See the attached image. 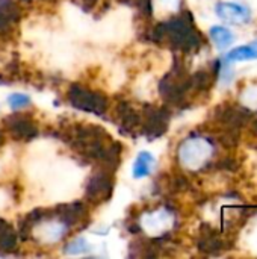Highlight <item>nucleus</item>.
I'll list each match as a JSON object with an SVG mask.
<instances>
[{
  "label": "nucleus",
  "mask_w": 257,
  "mask_h": 259,
  "mask_svg": "<svg viewBox=\"0 0 257 259\" xmlns=\"http://www.w3.org/2000/svg\"><path fill=\"white\" fill-rule=\"evenodd\" d=\"M151 39L156 42H167L174 50L185 53L198 50L204 42L203 35L194 24L192 14L188 11L159 23L151 32Z\"/></svg>",
  "instance_id": "1"
},
{
  "label": "nucleus",
  "mask_w": 257,
  "mask_h": 259,
  "mask_svg": "<svg viewBox=\"0 0 257 259\" xmlns=\"http://www.w3.org/2000/svg\"><path fill=\"white\" fill-rule=\"evenodd\" d=\"M64 137L74 152L97 164L112 143V137L103 127L95 124H74L64 134Z\"/></svg>",
  "instance_id": "2"
},
{
  "label": "nucleus",
  "mask_w": 257,
  "mask_h": 259,
  "mask_svg": "<svg viewBox=\"0 0 257 259\" xmlns=\"http://www.w3.org/2000/svg\"><path fill=\"white\" fill-rule=\"evenodd\" d=\"M251 112L239 105L232 103H223L220 105L214 112L215 123L223 129V141L224 144L236 143L239 137V129L248 121Z\"/></svg>",
  "instance_id": "3"
},
{
  "label": "nucleus",
  "mask_w": 257,
  "mask_h": 259,
  "mask_svg": "<svg viewBox=\"0 0 257 259\" xmlns=\"http://www.w3.org/2000/svg\"><path fill=\"white\" fill-rule=\"evenodd\" d=\"M159 93L168 103H182L191 93V74L183 64L176 59L171 71L159 82Z\"/></svg>",
  "instance_id": "4"
},
{
  "label": "nucleus",
  "mask_w": 257,
  "mask_h": 259,
  "mask_svg": "<svg viewBox=\"0 0 257 259\" xmlns=\"http://www.w3.org/2000/svg\"><path fill=\"white\" fill-rule=\"evenodd\" d=\"M215 146L209 138L189 137L179 147V161L189 170H200L214 156Z\"/></svg>",
  "instance_id": "5"
},
{
  "label": "nucleus",
  "mask_w": 257,
  "mask_h": 259,
  "mask_svg": "<svg viewBox=\"0 0 257 259\" xmlns=\"http://www.w3.org/2000/svg\"><path fill=\"white\" fill-rule=\"evenodd\" d=\"M68 102L83 112H91L95 115H103L108 111V99L97 91L85 88L82 85H71L68 90Z\"/></svg>",
  "instance_id": "6"
},
{
  "label": "nucleus",
  "mask_w": 257,
  "mask_h": 259,
  "mask_svg": "<svg viewBox=\"0 0 257 259\" xmlns=\"http://www.w3.org/2000/svg\"><path fill=\"white\" fill-rule=\"evenodd\" d=\"M114 190L112 171L100 168L98 171L92 173L86 182V197L89 202L100 203L111 199Z\"/></svg>",
  "instance_id": "7"
},
{
  "label": "nucleus",
  "mask_w": 257,
  "mask_h": 259,
  "mask_svg": "<svg viewBox=\"0 0 257 259\" xmlns=\"http://www.w3.org/2000/svg\"><path fill=\"white\" fill-rule=\"evenodd\" d=\"M168 121H170V112L165 108L150 105L144 109V121H141V127L145 137L155 140L167 132Z\"/></svg>",
  "instance_id": "8"
},
{
  "label": "nucleus",
  "mask_w": 257,
  "mask_h": 259,
  "mask_svg": "<svg viewBox=\"0 0 257 259\" xmlns=\"http://www.w3.org/2000/svg\"><path fill=\"white\" fill-rule=\"evenodd\" d=\"M215 14L223 21L230 24H245L251 20L250 8L238 2H218L215 6Z\"/></svg>",
  "instance_id": "9"
},
{
  "label": "nucleus",
  "mask_w": 257,
  "mask_h": 259,
  "mask_svg": "<svg viewBox=\"0 0 257 259\" xmlns=\"http://www.w3.org/2000/svg\"><path fill=\"white\" fill-rule=\"evenodd\" d=\"M5 124L12 137L17 140H32L38 135L36 123L32 117L23 114H12L5 120Z\"/></svg>",
  "instance_id": "10"
},
{
  "label": "nucleus",
  "mask_w": 257,
  "mask_h": 259,
  "mask_svg": "<svg viewBox=\"0 0 257 259\" xmlns=\"http://www.w3.org/2000/svg\"><path fill=\"white\" fill-rule=\"evenodd\" d=\"M198 249L208 255H217L224 249V241L220 234L209 225H203L200 229Z\"/></svg>",
  "instance_id": "11"
},
{
  "label": "nucleus",
  "mask_w": 257,
  "mask_h": 259,
  "mask_svg": "<svg viewBox=\"0 0 257 259\" xmlns=\"http://www.w3.org/2000/svg\"><path fill=\"white\" fill-rule=\"evenodd\" d=\"M115 112L120 120V126L126 134H133L135 129L141 127V115L133 109L130 103L120 102Z\"/></svg>",
  "instance_id": "12"
},
{
  "label": "nucleus",
  "mask_w": 257,
  "mask_h": 259,
  "mask_svg": "<svg viewBox=\"0 0 257 259\" xmlns=\"http://www.w3.org/2000/svg\"><path fill=\"white\" fill-rule=\"evenodd\" d=\"M20 17L21 9L15 0H0V33L11 30Z\"/></svg>",
  "instance_id": "13"
},
{
  "label": "nucleus",
  "mask_w": 257,
  "mask_h": 259,
  "mask_svg": "<svg viewBox=\"0 0 257 259\" xmlns=\"http://www.w3.org/2000/svg\"><path fill=\"white\" fill-rule=\"evenodd\" d=\"M55 214L58 215V219L65 223L67 226L76 225L79 222H82L86 215V208L83 203L76 202V203H68V205H62L58 206V211H55Z\"/></svg>",
  "instance_id": "14"
},
{
  "label": "nucleus",
  "mask_w": 257,
  "mask_h": 259,
  "mask_svg": "<svg viewBox=\"0 0 257 259\" xmlns=\"http://www.w3.org/2000/svg\"><path fill=\"white\" fill-rule=\"evenodd\" d=\"M223 59L229 64L242 62V61H254L257 59V39L230 50L229 53L223 56Z\"/></svg>",
  "instance_id": "15"
},
{
  "label": "nucleus",
  "mask_w": 257,
  "mask_h": 259,
  "mask_svg": "<svg viewBox=\"0 0 257 259\" xmlns=\"http://www.w3.org/2000/svg\"><path fill=\"white\" fill-rule=\"evenodd\" d=\"M209 35L214 41V44L224 50L227 47H230L235 41V35L230 29H227L226 26H212L211 30H209Z\"/></svg>",
  "instance_id": "16"
},
{
  "label": "nucleus",
  "mask_w": 257,
  "mask_h": 259,
  "mask_svg": "<svg viewBox=\"0 0 257 259\" xmlns=\"http://www.w3.org/2000/svg\"><path fill=\"white\" fill-rule=\"evenodd\" d=\"M153 165H155V158L151 153L148 152H141L136 159H135V164H133V176L141 179V178H145L151 173L153 170Z\"/></svg>",
  "instance_id": "17"
},
{
  "label": "nucleus",
  "mask_w": 257,
  "mask_h": 259,
  "mask_svg": "<svg viewBox=\"0 0 257 259\" xmlns=\"http://www.w3.org/2000/svg\"><path fill=\"white\" fill-rule=\"evenodd\" d=\"M15 244H17V235L12 231V228L8 226L0 232V249L5 252H11L15 249Z\"/></svg>",
  "instance_id": "18"
},
{
  "label": "nucleus",
  "mask_w": 257,
  "mask_h": 259,
  "mask_svg": "<svg viewBox=\"0 0 257 259\" xmlns=\"http://www.w3.org/2000/svg\"><path fill=\"white\" fill-rule=\"evenodd\" d=\"M88 249V243L83 238H76L71 243H68L64 249V253L67 255H80L83 252H86Z\"/></svg>",
  "instance_id": "19"
},
{
  "label": "nucleus",
  "mask_w": 257,
  "mask_h": 259,
  "mask_svg": "<svg viewBox=\"0 0 257 259\" xmlns=\"http://www.w3.org/2000/svg\"><path fill=\"white\" fill-rule=\"evenodd\" d=\"M8 103H9V106H11L12 109H21V108H26V106L30 103V99H29V96H26V94H18V93H15V94H11V96L8 97Z\"/></svg>",
  "instance_id": "20"
},
{
  "label": "nucleus",
  "mask_w": 257,
  "mask_h": 259,
  "mask_svg": "<svg viewBox=\"0 0 257 259\" xmlns=\"http://www.w3.org/2000/svg\"><path fill=\"white\" fill-rule=\"evenodd\" d=\"M95 2H97V0H82V3H83V5H88V8L94 6V5H95Z\"/></svg>",
  "instance_id": "21"
},
{
  "label": "nucleus",
  "mask_w": 257,
  "mask_h": 259,
  "mask_svg": "<svg viewBox=\"0 0 257 259\" xmlns=\"http://www.w3.org/2000/svg\"><path fill=\"white\" fill-rule=\"evenodd\" d=\"M8 226H9V225H8L6 222H3V220H0V232H2L3 229H6Z\"/></svg>",
  "instance_id": "22"
},
{
  "label": "nucleus",
  "mask_w": 257,
  "mask_h": 259,
  "mask_svg": "<svg viewBox=\"0 0 257 259\" xmlns=\"http://www.w3.org/2000/svg\"><path fill=\"white\" fill-rule=\"evenodd\" d=\"M3 144V134H2V131H0V146Z\"/></svg>",
  "instance_id": "23"
},
{
  "label": "nucleus",
  "mask_w": 257,
  "mask_h": 259,
  "mask_svg": "<svg viewBox=\"0 0 257 259\" xmlns=\"http://www.w3.org/2000/svg\"><path fill=\"white\" fill-rule=\"evenodd\" d=\"M253 129L257 132V118H256V121H254V124H253Z\"/></svg>",
  "instance_id": "24"
}]
</instances>
